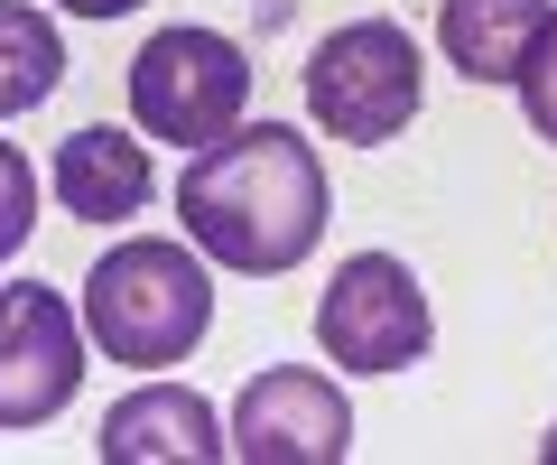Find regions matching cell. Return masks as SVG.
<instances>
[{
	"instance_id": "cell-4",
	"label": "cell",
	"mask_w": 557,
	"mask_h": 465,
	"mask_svg": "<svg viewBox=\"0 0 557 465\" xmlns=\"http://www.w3.org/2000/svg\"><path fill=\"white\" fill-rule=\"evenodd\" d=\"M251 112V57L223 28H159L131 57V122L168 149H214Z\"/></svg>"
},
{
	"instance_id": "cell-6",
	"label": "cell",
	"mask_w": 557,
	"mask_h": 465,
	"mask_svg": "<svg viewBox=\"0 0 557 465\" xmlns=\"http://www.w3.org/2000/svg\"><path fill=\"white\" fill-rule=\"evenodd\" d=\"M84 364H94V335H84V307L65 289L47 280L0 289V438L47 428L84 391Z\"/></svg>"
},
{
	"instance_id": "cell-5",
	"label": "cell",
	"mask_w": 557,
	"mask_h": 465,
	"mask_svg": "<svg viewBox=\"0 0 557 465\" xmlns=\"http://www.w3.org/2000/svg\"><path fill=\"white\" fill-rule=\"evenodd\" d=\"M317 344L335 372H409L437 344V307L399 252H354L317 298Z\"/></svg>"
},
{
	"instance_id": "cell-8",
	"label": "cell",
	"mask_w": 557,
	"mask_h": 465,
	"mask_svg": "<svg viewBox=\"0 0 557 465\" xmlns=\"http://www.w3.org/2000/svg\"><path fill=\"white\" fill-rule=\"evenodd\" d=\"M94 456L102 465H223L233 456V428H223V409L205 401V391L139 382V391H121V401L102 409Z\"/></svg>"
},
{
	"instance_id": "cell-15",
	"label": "cell",
	"mask_w": 557,
	"mask_h": 465,
	"mask_svg": "<svg viewBox=\"0 0 557 465\" xmlns=\"http://www.w3.org/2000/svg\"><path fill=\"white\" fill-rule=\"evenodd\" d=\"M539 456H548V465H557V428H548V438H539Z\"/></svg>"
},
{
	"instance_id": "cell-10",
	"label": "cell",
	"mask_w": 557,
	"mask_h": 465,
	"mask_svg": "<svg viewBox=\"0 0 557 465\" xmlns=\"http://www.w3.org/2000/svg\"><path fill=\"white\" fill-rule=\"evenodd\" d=\"M557 0H437V57L465 84H511Z\"/></svg>"
},
{
	"instance_id": "cell-12",
	"label": "cell",
	"mask_w": 557,
	"mask_h": 465,
	"mask_svg": "<svg viewBox=\"0 0 557 465\" xmlns=\"http://www.w3.org/2000/svg\"><path fill=\"white\" fill-rule=\"evenodd\" d=\"M511 94H520V112H530V131L557 149V10H548V28H539V47H530V65L511 75Z\"/></svg>"
},
{
	"instance_id": "cell-13",
	"label": "cell",
	"mask_w": 557,
	"mask_h": 465,
	"mask_svg": "<svg viewBox=\"0 0 557 465\" xmlns=\"http://www.w3.org/2000/svg\"><path fill=\"white\" fill-rule=\"evenodd\" d=\"M38 233V168L20 159V140H0V261Z\"/></svg>"
},
{
	"instance_id": "cell-14",
	"label": "cell",
	"mask_w": 557,
	"mask_h": 465,
	"mask_svg": "<svg viewBox=\"0 0 557 465\" xmlns=\"http://www.w3.org/2000/svg\"><path fill=\"white\" fill-rule=\"evenodd\" d=\"M47 10H65V20H131L139 0H47Z\"/></svg>"
},
{
	"instance_id": "cell-2",
	"label": "cell",
	"mask_w": 557,
	"mask_h": 465,
	"mask_svg": "<svg viewBox=\"0 0 557 465\" xmlns=\"http://www.w3.org/2000/svg\"><path fill=\"white\" fill-rule=\"evenodd\" d=\"M214 326V270L177 233H131L84 270V335L102 364H186Z\"/></svg>"
},
{
	"instance_id": "cell-3",
	"label": "cell",
	"mask_w": 557,
	"mask_h": 465,
	"mask_svg": "<svg viewBox=\"0 0 557 465\" xmlns=\"http://www.w3.org/2000/svg\"><path fill=\"white\" fill-rule=\"evenodd\" d=\"M418 94H428V65H418V38L399 20H344L307 57V122L325 140H354V149L399 140L418 122Z\"/></svg>"
},
{
	"instance_id": "cell-7",
	"label": "cell",
	"mask_w": 557,
	"mask_h": 465,
	"mask_svg": "<svg viewBox=\"0 0 557 465\" xmlns=\"http://www.w3.org/2000/svg\"><path fill=\"white\" fill-rule=\"evenodd\" d=\"M242 465H344L354 456V401L335 372L307 364H270L242 382V401L223 409Z\"/></svg>"
},
{
	"instance_id": "cell-9",
	"label": "cell",
	"mask_w": 557,
	"mask_h": 465,
	"mask_svg": "<svg viewBox=\"0 0 557 465\" xmlns=\"http://www.w3.org/2000/svg\"><path fill=\"white\" fill-rule=\"evenodd\" d=\"M57 205L75 223H131L139 205L159 196V168H149V131H121V122H84L57 140Z\"/></svg>"
},
{
	"instance_id": "cell-11",
	"label": "cell",
	"mask_w": 557,
	"mask_h": 465,
	"mask_svg": "<svg viewBox=\"0 0 557 465\" xmlns=\"http://www.w3.org/2000/svg\"><path fill=\"white\" fill-rule=\"evenodd\" d=\"M65 84V38H57V10L38 0H0V122L38 112L47 94Z\"/></svg>"
},
{
	"instance_id": "cell-1",
	"label": "cell",
	"mask_w": 557,
	"mask_h": 465,
	"mask_svg": "<svg viewBox=\"0 0 557 465\" xmlns=\"http://www.w3.org/2000/svg\"><path fill=\"white\" fill-rule=\"evenodd\" d=\"M335 186L307 131L288 122H233L214 149H186L177 178V223L186 243L233 280H278L325 243Z\"/></svg>"
}]
</instances>
